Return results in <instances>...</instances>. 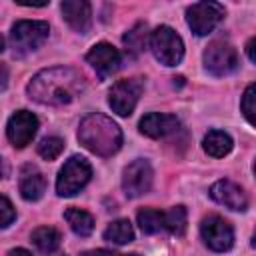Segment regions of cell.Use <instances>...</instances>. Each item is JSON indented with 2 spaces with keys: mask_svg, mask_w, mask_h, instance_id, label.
<instances>
[{
  "mask_svg": "<svg viewBox=\"0 0 256 256\" xmlns=\"http://www.w3.org/2000/svg\"><path fill=\"white\" fill-rule=\"evenodd\" d=\"M28 96L46 106L70 104L84 90V76L70 66H56L38 72L28 82Z\"/></svg>",
  "mask_w": 256,
  "mask_h": 256,
  "instance_id": "obj_1",
  "label": "cell"
},
{
  "mask_svg": "<svg viewBox=\"0 0 256 256\" xmlns=\"http://www.w3.org/2000/svg\"><path fill=\"white\" fill-rule=\"evenodd\" d=\"M78 140L92 154L106 158L120 150L122 130L112 118H108L100 112H94V114H88L82 118V122L78 126Z\"/></svg>",
  "mask_w": 256,
  "mask_h": 256,
  "instance_id": "obj_2",
  "label": "cell"
},
{
  "mask_svg": "<svg viewBox=\"0 0 256 256\" xmlns=\"http://www.w3.org/2000/svg\"><path fill=\"white\" fill-rule=\"evenodd\" d=\"M50 34V26L44 20H20L10 30V48L16 56H26L38 50Z\"/></svg>",
  "mask_w": 256,
  "mask_h": 256,
  "instance_id": "obj_3",
  "label": "cell"
},
{
  "mask_svg": "<svg viewBox=\"0 0 256 256\" xmlns=\"http://www.w3.org/2000/svg\"><path fill=\"white\" fill-rule=\"evenodd\" d=\"M92 178V166L82 156H72L64 162L56 178V192L58 196H74L78 194Z\"/></svg>",
  "mask_w": 256,
  "mask_h": 256,
  "instance_id": "obj_4",
  "label": "cell"
},
{
  "mask_svg": "<svg viewBox=\"0 0 256 256\" xmlns=\"http://www.w3.org/2000/svg\"><path fill=\"white\" fill-rule=\"evenodd\" d=\"M150 50L164 66H176L184 56V42L170 26H158L150 32Z\"/></svg>",
  "mask_w": 256,
  "mask_h": 256,
  "instance_id": "obj_5",
  "label": "cell"
},
{
  "mask_svg": "<svg viewBox=\"0 0 256 256\" xmlns=\"http://www.w3.org/2000/svg\"><path fill=\"white\" fill-rule=\"evenodd\" d=\"M202 62H204V68L212 76H228V74L236 72V68L240 66L236 48L224 40L210 42L208 48L204 50Z\"/></svg>",
  "mask_w": 256,
  "mask_h": 256,
  "instance_id": "obj_6",
  "label": "cell"
},
{
  "mask_svg": "<svg viewBox=\"0 0 256 256\" xmlns=\"http://www.w3.org/2000/svg\"><path fill=\"white\" fill-rule=\"evenodd\" d=\"M144 90L142 78H126L116 82L108 92V104L118 116H130Z\"/></svg>",
  "mask_w": 256,
  "mask_h": 256,
  "instance_id": "obj_7",
  "label": "cell"
},
{
  "mask_svg": "<svg viewBox=\"0 0 256 256\" xmlns=\"http://www.w3.org/2000/svg\"><path fill=\"white\" fill-rule=\"evenodd\" d=\"M224 18V6L218 2H196L186 10V22L196 36L210 34Z\"/></svg>",
  "mask_w": 256,
  "mask_h": 256,
  "instance_id": "obj_8",
  "label": "cell"
},
{
  "mask_svg": "<svg viewBox=\"0 0 256 256\" xmlns=\"http://www.w3.org/2000/svg\"><path fill=\"white\" fill-rule=\"evenodd\" d=\"M154 180V172L148 160L138 158L134 162H130L124 172H122V190L128 198H138L142 194H146L152 186Z\"/></svg>",
  "mask_w": 256,
  "mask_h": 256,
  "instance_id": "obj_9",
  "label": "cell"
},
{
  "mask_svg": "<svg viewBox=\"0 0 256 256\" xmlns=\"http://www.w3.org/2000/svg\"><path fill=\"white\" fill-rule=\"evenodd\" d=\"M200 236L204 244L214 252H226L234 244V230L232 226L220 216H206L200 222Z\"/></svg>",
  "mask_w": 256,
  "mask_h": 256,
  "instance_id": "obj_10",
  "label": "cell"
},
{
  "mask_svg": "<svg viewBox=\"0 0 256 256\" xmlns=\"http://www.w3.org/2000/svg\"><path fill=\"white\" fill-rule=\"evenodd\" d=\"M36 132H38V118L28 110L14 112L6 126V136L16 148H24L26 144H30Z\"/></svg>",
  "mask_w": 256,
  "mask_h": 256,
  "instance_id": "obj_11",
  "label": "cell"
},
{
  "mask_svg": "<svg viewBox=\"0 0 256 256\" xmlns=\"http://www.w3.org/2000/svg\"><path fill=\"white\" fill-rule=\"evenodd\" d=\"M86 60L98 72L100 78H108V76H112L120 68L122 56H120V52L112 44L100 42V44H96V46L90 48V52L86 54Z\"/></svg>",
  "mask_w": 256,
  "mask_h": 256,
  "instance_id": "obj_12",
  "label": "cell"
},
{
  "mask_svg": "<svg viewBox=\"0 0 256 256\" xmlns=\"http://www.w3.org/2000/svg\"><path fill=\"white\" fill-rule=\"evenodd\" d=\"M210 196L212 200H216L218 204L230 208V210H236V212H244L248 208V198L244 194V190L230 182V180H218L212 184L210 188Z\"/></svg>",
  "mask_w": 256,
  "mask_h": 256,
  "instance_id": "obj_13",
  "label": "cell"
},
{
  "mask_svg": "<svg viewBox=\"0 0 256 256\" xmlns=\"http://www.w3.org/2000/svg\"><path fill=\"white\" fill-rule=\"evenodd\" d=\"M62 18L68 26L80 34H86L92 26V6L86 0H66L60 4Z\"/></svg>",
  "mask_w": 256,
  "mask_h": 256,
  "instance_id": "obj_14",
  "label": "cell"
},
{
  "mask_svg": "<svg viewBox=\"0 0 256 256\" xmlns=\"http://www.w3.org/2000/svg\"><path fill=\"white\" fill-rule=\"evenodd\" d=\"M140 132L148 138H166L170 134H174L180 128V120L172 114H160V112H150L146 114L140 124H138Z\"/></svg>",
  "mask_w": 256,
  "mask_h": 256,
  "instance_id": "obj_15",
  "label": "cell"
},
{
  "mask_svg": "<svg viewBox=\"0 0 256 256\" xmlns=\"http://www.w3.org/2000/svg\"><path fill=\"white\" fill-rule=\"evenodd\" d=\"M18 188H20V194H22L24 200H30V202L40 200L44 196V192H46V178L36 166L26 164L20 170Z\"/></svg>",
  "mask_w": 256,
  "mask_h": 256,
  "instance_id": "obj_16",
  "label": "cell"
},
{
  "mask_svg": "<svg viewBox=\"0 0 256 256\" xmlns=\"http://www.w3.org/2000/svg\"><path fill=\"white\" fill-rule=\"evenodd\" d=\"M202 146H204V152L206 154H210L214 158H222V156H226L232 150L234 142H232V138H230L228 132H224V130H210L204 136Z\"/></svg>",
  "mask_w": 256,
  "mask_h": 256,
  "instance_id": "obj_17",
  "label": "cell"
},
{
  "mask_svg": "<svg viewBox=\"0 0 256 256\" xmlns=\"http://www.w3.org/2000/svg\"><path fill=\"white\" fill-rule=\"evenodd\" d=\"M32 244L38 248V252L42 254H52L60 248V242H62V236L56 228L52 226H40L32 232Z\"/></svg>",
  "mask_w": 256,
  "mask_h": 256,
  "instance_id": "obj_18",
  "label": "cell"
},
{
  "mask_svg": "<svg viewBox=\"0 0 256 256\" xmlns=\"http://www.w3.org/2000/svg\"><path fill=\"white\" fill-rule=\"evenodd\" d=\"M64 218H66V222L70 224L72 232L78 234V236H90L92 230H94V218H92V214H88L86 210L68 208V210L64 212Z\"/></svg>",
  "mask_w": 256,
  "mask_h": 256,
  "instance_id": "obj_19",
  "label": "cell"
},
{
  "mask_svg": "<svg viewBox=\"0 0 256 256\" xmlns=\"http://www.w3.org/2000/svg\"><path fill=\"white\" fill-rule=\"evenodd\" d=\"M138 226L144 234H156L160 230H166V218L164 212L154 210V208H144L138 212Z\"/></svg>",
  "mask_w": 256,
  "mask_h": 256,
  "instance_id": "obj_20",
  "label": "cell"
},
{
  "mask_svg": "<svg viewBox=\"0 0 256 256\" xmlns=\"http://www.w3.org/2000/svg\"><path fill=\"white\" fill-rule=\"evenodd\" d=\"M132 238H134L132 224H130L128 220H124V218L114 220V222L108 224V228L104 230V240H108V242H112V244H118V246L132 242Z\"/></svg>",
  "mask_w": 256,
  "mask_h": 256,
  "instance_id": "obj_21",
  "label": "cell"
},
{
  "mask_svg": "<svg viewBox=\"0 0 256 256\" xmlns=\"http://www.w3.org/2000/svg\"><path fill=\"white\" fill-rule=\"evenodd\" d=\"M164 218H166V230L176 234V236H182L186 232V222H188V216H186V208L184 206H174L170 208L168 212H164Z\"/></svg>",
  "mask_w": 256,
  "mask_h": 256,
  "instance_id": "obj_22",
  "label": "cell"
},
{
  "mask_svg": "<svg viewBox=\"0 0 256 256\" xmlns=\"http://www.w3.org/2000/svg\"><path fill=\"white\" fill-rule=\"evenodd\" d=\"M146 38H148V34H146V24L138 22L132 30H128V32L124 34L122 40H124L126 48H128L132 54H138V52L144 50V46H146Z\"/></svg>",
  "mask_w": 256,
  "mask_h": 256,
  "instance_id": "obj_23",
  "label": "cell"
},
{
  "mask_svg": "<svg viewBox=\"0 0 256 256\" xmlns=\"http://www.w3.org/2000/svg\"><path fill=\"white\" fill-rule=\"evenodd\" d=\"M64 150V140L58 136H48L38 144V154L44 160H54L60 156V152Z\"/></svg>",
  "mask_w": 256,
  "mask_h": 256,
  "instance_id": "obj_24",
  "label": "cell"
},
{
  "mask_svg": "<svg viewBox=\"0 0 256 256\" xmlns=\"http://www.w3.org/2000/svg\"><path fill=\"white\" fill-rule=\"evenodd\" d=\"M242 114H244V118L252 124V126H256V82L254 84H250L246 90H244V94H242Z\"/></svg>",
  "mask_w": 256,
  "mask_h": 256,
  "instance_id": "obj_25",
  "label": "cell"
},
{
  "mask_svg": "<svg viewBox=\"0 0 256 256\" xmlns=\"http://www.w3.org/2000/svg\"><path fill=\"white\" fill-rule=\"evenodd\" d=\"M2 228H8L10 224H12V220L16 218V210H14V206H12V202L8 200V196H2Z\"/></svg>",
  "mask_w": 256,
  "mask_h": 256,
  "instance_id": "obj_26",
  "label": "cell"
},
{
  "mask_svg": "<svg viewBox=\"0 0 256 256\" xmlns=\"http://www.w3.org/2000/svg\"><path fill=\"white\" fill-rule=\"evenodd\" d=\"M82 256H138V254H118L112 250H90V252H84Z\"/></svg>",
  "mask_w": 256,
  "mask_h": 256,
  "instance_id": "obj_27",
  "label": "cell"
},
{
  "mask_svg": "<svg viewBox=\"0 0 256 256\" xmlns=\"http://www.w3.org/2000/svg\"><path fill=\"white\" fill-rule=\"evenodd\" d=\"M246 54L252 62H256V38H252L248 44H246Z\"/></svg>",
  "mask_w": 256,
  "mask_h": 256,
  "instance_id": "obj_28",
  "label": "cell"
},
{
  "mask_svg": "<svg viewBox=\"0 0 256 256\" xmlns=\"http://www.w3.org/2000/svg\"><path fill=\"white\" fill-rule=\"evenodd\" d=\"M8 256H32V254L28 250H24V248H14V250L8 252Z\"/></svg>",
  "mask_w": 256,
  "mask_h": 256,
  "instance_id": "obj_29",
  "label": "cell"
},
{
  "mask_svg": "<svg viewBox=\"0 0 256 256\" xmlns=\"http://www.w3.org/2000/svg\"><path fill=\"white\" fill-rule=\"evenodd\" d=\"M6 78H8V72H6V66H2V90L6 88Z\"/></svg>",
  "mask_w": 256,
  "mask_h": 256,
  "instance_id": "obj_30",
  "label": "cell"
},
{
  "mask_svg": "<svg viewBox=\"0 0 256 256\" xmlns=\"http://www.w3.org/2000/svg\"><path fill=\"white\" fill-rule=\"evenodd\" d=\"M252 246L256 248V232H254V236H252Z\"/></svg>",
  "mask_w": 256,
  "mask_h": 256,
  "instance_id": "obj_31",
  "label": "cell"
},
{
  "mask_svg": "<svg viewBox=\"0 0 256 256\" xmlns=\"http://www.w3.org/2000/svg\"><path fill=\"white\" fill-rule=\"evenodd\" d=\"M254 174H256V162H254Z\"/></svg>",
  "mask_w": 256,
  "mask_h": 256,
  "instance_id": "obj_32",
  "label": "cell"
}]
</instances>
